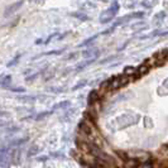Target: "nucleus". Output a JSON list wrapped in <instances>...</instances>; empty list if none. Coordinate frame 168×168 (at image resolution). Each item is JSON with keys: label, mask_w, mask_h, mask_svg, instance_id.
Instances as JSON below:
<instances>
[{"label": "nucleus", "mask_w": 168, "mask_h": 168, "mask_svg": "<svg viewBox=\"0 0 168 168\" xmlns=\"http://www.w3.org/2000/svg\"><path fill=\"white\" fill-rule=\"evenodd\" d=\"M23 5V0H19V1L17 3H13L11 5H9V6H6V9H5V11H4V17H9V15H11L13 13H15L18 10L20 6Z\"/></svg>", "instance_id": "f03ea898"}, {"label": "nucleus", "mask_w": 168, "mask_h": 168, "mask_svg": "<svg viewBox=\"0 0 168 168\" xmlns=\"http://www.w3.org/2000/svg\"><path fill=\"white\" fill-rule=\"evenodd\" d=\"M166 17V14H164V11H162V13H159V14L158 15H156V17H154V20H158V22H161L162 20V19Z\"/></svg>", "instance_id": "ddd939ff"}, {"label": "nucleus", "mask_w": 168, "mask_h": 168, "mask_svg": "<svg viewBox=\"0 0 168 168\" xmlns=\"http://www.w3.org/2000/svg\"><path fill=\"white\" fill-rule=\"evenodd\" d=\"M99 37V34H95V36H92V37H90L88 39H86V40H84L81 44H80V47H85V46H88V44H91V42H94L96 38Z\"/></svg>", "instance_id": "423d86ee"}, {"label": "nucleus", "mask_w": 168, "mask_h": 168, "mask_svg": "<svg viewBox=\"0 0 168 168\" xmlns=\"http://www.w3.org/2000/svg\"><path fill=\"white\" fill-rule=\"evenodd\" d=\"M63 51H65V49H58V51H49V52H46V53H42V55H40V56H52V55H61V53L63 52ZM39 56V57H40ZM37 58H38V57H37ZM34 59H36V58H34Z\"/></svg>", "instance_id": "0eeeda50"}, {"label": "nucleus", "mask_w": 168, "mask_h": 168, "mask_svg": "<svg viewBox=\"0 0 168 168\" xmlns=\"http://www.w3.org/2000/svg\"><path fill=\"white\" fill-rule=\"evenodd\" d=\"M56 36H57V33H55V34H52V36H49V37H48V38H47V39H46V40H44V43H46V44H48V43H49V40H51V39H52V38H53V37H56Z\"/></svg>", "instance_id": "2eb2a0df"}, {"label": "nucleus", "mask_w": 168, "mask_h": 168, "mask_svg": "<svg viewBox=\"0 0 168 168\" xmlns=\"http://www.w3.org/2000/svg\"><path fill=\"white\" fill-rule=\"evenodd\" d=\"M99 53H100L99 49H96V48H90V49L84 51V52H82V56H84L85 58H86V57H91V56L97 57V56H99Z\"/></svg>", "instance_id": "20e7f679"}, {"label": "nucleus", "mask_w": 168, "mask_h": 168, "mask_svg": "<svg viewBox=\"0 0 168 168\" xmlns=\"http://www.w3.org/2000/svg\"><path fill=\"white\" fill-rule=\"evenodd\" d=\"M74 17L78 18V19H81V20H88V17H87V15H84V14H81V13H77V14H74Z\"/></svg>", "instance_id": "f8f14e48"}, {"label": "nucleus", "mask_w": 168, "mask_h": 168, "mask_svg": "<svg viewBox=\"0 0 168 168\" xmlns=\"http://www.w3.org/2000/svg\"><path fill=\"white\" fill-rule=\"evenodd\" d=\"M144 15V13L143 11H139V13H133V14H129V15H124V17H121V18H119L118 20L115 22V24H114V28L116 27V25H120V24H123V23H126V22H129V20H132V19H134V18H142Z\"/></svg>", "instance_id": "f257e3e1"}, {"label": "nucleus", "mask_w": 168, "mask_h": 168, "mask_svg": "<svg viewBox=\"0 0 168 168\" xmlns=\"http://www.w3.org/2000/svg\"><path fill=\"white\" fill-rule=\"evenodd\" d=\"M109 10L111 11L114 15H116V13H118V10H119V3L116 1V0H114L113 1V4H111V6H110Z\"/></svg>", "instance_id": "39448f33"}, {"label": "nucleus", "mask_w": 168, "mask_h": 168, "mask_svg": "<svg viewBox=\"0 0 168 168\" xmlns=\"http://www.w3.org/2000/svg\"><path fill=\"white\" fill-rule=\"evenodd\" d=\"M77 56V53L74 52L72 55H68V56H66V59H72V58H75V57Z\"/></svg>", "instance_id": "dca6fc26"}, {"label": "nucleus", "mask_w": 168, "mask_h": 168, "mask_svg": "<svg viewBox=\"0 0 168 168\" xmlns=\"http://www.w3.org/2000/svg\"><path fill=\"white\" fill-rule=\"evenodd\" d=\"M20 56H22V53H18V55H17V56H15V57H14V58H13V59H11V61H10V62H9V63H8V67H11V66L17 65V62L19 61V58H20Z\"/></svg>", "instance_id": "9d476101"}, {"label": "nucleus", "mask_w": 168, "mask_h": 168, "mask_svg": "<svg viewBox=\"0 0 168 168\" xmlns=\"http://www.w3.org/2000/svg\"><path fill=\"white\" fill-rule=\"evenodd\" d=\"M114 58H116V56H113V57H109V58H105V59H103V61H101V63H106V62L111 61V59H114Z\"/></svg>", "instance_id": "4468645a"}, {"label": "nucleus", "mask_w": 168, "mask_h": 168, "mask_svg": "<svg viewBox=\"0 0 168 168\" xmlns=\"http://www.w3.org/2000/svg\"><path fill=\"white\" fill-rule=\"evenodd\" d=\"M95 59H96V58H91V59H87V61L82 62V63H81V65H78V66H77V68H78V69H81V68L86 67V66H88V65H91V63H92V62L95 61Z\"/></svg>", "instance_id": "1a4fd4ad"}, {"label": "nucleus", "mask_w": 168, "mask_h": 168, "mask_svg": "<svg viewBox=\"0 0 168 168\" xmlns=\"http://www.w3.org/2000/svg\"><path fill=\"white\" fill-rule=\"evenodd\" d=\"M30 3H38V1H42V0H29Z\"/></svg>", "instance_id": "f3484780"}, {"label": "nucleus", "mask_w": 168, "mask_h": 168, "mask_svg": "<svg viewBox=\"0 0 168 168\" xmlns=\"http://www.w3.org/2000/svg\"><path fill=\"white\" fill-rule=\"evenodd\" d=\"M114 17L115 15L113 14L110 10H106V11H104L103 14L100 15V23H103V24H105V23H109V22H111Z\"/></svg>", "instance_id": "7ed1b4c3"}, {"label": "nucleus", "mask_w": 168, "mask_h": 168, "mask_svg": "<svg viewBox=\"0 0 168 168\" xmlns=\"http://www.w3.org/2000/svg\"><path fill=\"white\" fill-rule=\"evenodd\" d=\"M157 0H145V1L143 3L144 6H148V8H150V6H153L154 4H156Z\"/></svg>", "instance_id": "9b49d317"}, {"label": "nucleus", "mask_w": 168, "mask_h": 168, "mask_svg": "<svg viewBox=\"0 0 168 168\" xmlns=\"http://www.w3.org/2000/svg\"><path fill=\"white\" fill-rule=\"evenodd\" d=\"M10 80H11L10 76H4V77L0 80V85H1V86H8V85L10 84Z\"/></svg>", "instance_id": "6e6552de"}]
</instances>
